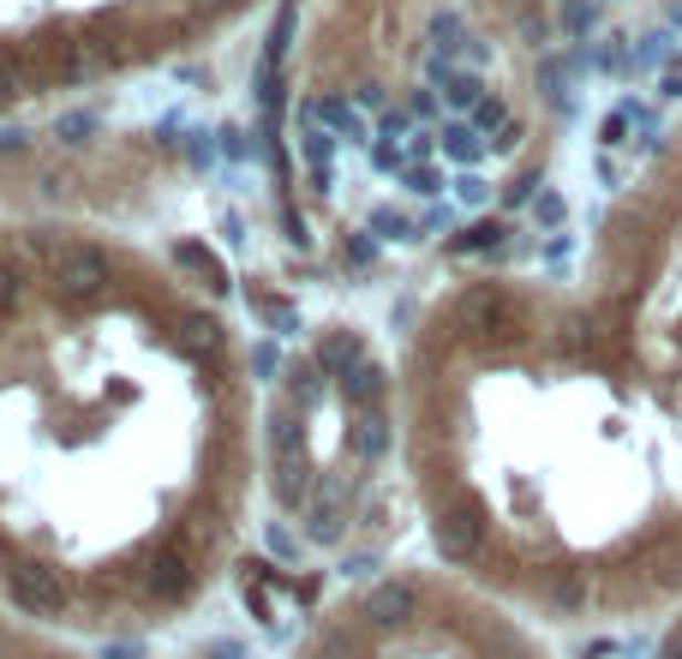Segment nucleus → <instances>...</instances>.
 <instances>
[{
    "label": "nucleus",
    "instance_id": "f257e3e1",
    "mask_svg": "<svg viewBox=\"0 0 682 659\" xmlns=\"http://www.w3.org/2000/svg\"><path fill=\"white\" fill-rule=\"evenodd\" d=\"M180 282L0 234V606L72 641L192 618L246 534V360Z\"/></svg>",
    "mask_w": 682,
    "mask_h": 659
},
{
    "label": "nucleus",
    "instance_id": "f03ea898",
    "mask_svg": "<svg viewBox=\"0 0 682 659\" xmlns=\"http://www.w3.org/2000/svg\"><path fill=\"white\" fill-rule=\"evenodd\" d=\"M402 444V390L360 330L330 325L276 365L264 414L270 516L311 552H341L383 509V467Z\"/></svg>",
    "mask_w": 682,
    "mask_h": 659
},
{
    "label": "nucleus",
    "instance_id": "7ed1b4c3",
    "mask_svg": "<svg viewBox=\"0 0 682 659\" xmlns=\"http://www.w3.org/2000/svg\"><path fill=\"white\" fill-rule=\"evenodd\" d=\"M288 659H551L527 611L450 564H383L306 618Z\"/></svg>",
    "mask_w": 682,
    "mask_h": 659
},
{
    "label": "nucleus",
    "instance_id": "20e7f679",
    "mask_svg": "<svg viewBox=\"0 0 682 659\" xmlns=\"http://www.w3.org/2000/svg\"><path fill=\"white\" fill-rule=\"evenodd\" d=\"M0 659H91V648L61 636V629L31 624L24 611L0 606Z\"/></svg>",
    "mask_w": 682,
    "mask_h": 659
},
{
    "label": "nucleus",
    "instance_id": "39448f33",
    "mask_svg": "<svg viewBox=\"0 0 682 659\" xmlns=\"http://www.w3.org/2000/svg\"><path fill=\"white\" fill-rule=\"evenodd\" d=\"M300 121L306 126H318V132H330V138H360L365 132V114H360V102H348V96H311L306 109H300Z\"/></svg>",
    "mask_w": 682,
    "mask_h": 659
},
{
    "label": "nucleus",
    "instance_id": "423d86ee",
    "mask_svg": "<svg viewBox=\"0 0 682 659\" xmlns=\"http://www.w3.org/2000/svg\"><path fill=\"white\" fill-rule=\"evenodd\" d=\"M437 156H443V163H455V168H473L479 156H492V138H485V132H473V121L462 114V121H450V126L437 132Z\"/></svg>",
    "mask_w": 682,
    "mask_h": 659
},
{
    "label": "nucleus",
    "instance_id": "0eeeda50",
    "mask_svg": "<svg viewBox=\"0 0 682 659\" xmlns=\"http://www.w3.org/2000/svg\"><path fill=\"white\" fill-rule=\"evenodd\" d=\"M485 96L492 91L479 84V72H450V79H443V109H455V114H473Z\"/></svg>",
    "mask_w": 682,
    "mask_h": 659
},
{
    "label": "nucleus",
    "instance_id": "6e6552de",
    "mask_svg": "<svg viewBox=\"0 0 682 659\" xmlns=\"http://www.w3.org/2000/svg\"><path fill=\"white\" fill-rule=\"evenodd\" d=\"M557 24H562V37L587 42L592 31H599V0H562V7H557Z\"/></svg>",
    "mask_w": 682,
    "mask_h": 659
},
{
    "label": "nucleus",
    "instance_id": "1a4fd4ad",
    "mask_svg": "<svg viewBox=\"0 0 682 659\" xmlns=\"http://www.w3.org/2000/svg\"><path fill=\"white\" fill-rule=\"evenodd\" d=\"M450 204H462V210H485V204H492V181H485L479 168H462L450 181Z\"/></svg>",
    "mask_w": 682,
    "mask_h": 659
},
{
    "label": "nucleus",
    "instance_id": "9d476101",
    "mask_svg": "<svg viewBox=\"0 0 682 659\" xmlns=\"http://www.w3.org/2000/svg\"><path fill=\"white\" fill-rule=\"evenodd\" d=\"M592 66L611 72V79H629V72H634V49H629V37H604L599 49H592Z\"/></svg>",
    "mask_w": 682,
    "mask_h": 659
},
{
    "label": "nucleus",
    "instance_id": "9b49d317",
    "mask_svg": "<svg viewBox=\"0 0 682 659\" xmlns=\"http://www.w3.org/2000/svg\"><path fill=\"white\" fill-rule=\"evenodd\" d=\"M467 121H473V132H485V138H503V132L515 126V121H509V102H503V96H485L479 109L467 114Z\"/></svg>",
    "mask_w": 682,
    "mask_h": 659
},
{
    "label": "nucleus",
    "instance_id": "f8f14e48",
    "mask_svg": "<svg viewBox=\"0 0 682 659\" xmlns=\"http://www.w3.org/2000/svg\"><path fill=\"white\" fill-rule=\"evenodd\" d=\"M676 61V37L671 31H647L641 49H634V66H671Z\"/></svg>",
    "mask_w": 682,
    "mask_h": 659
},
{
    "label": "nucleus",
    "instance_id": "ddd939ff",
    "mask_svg": "<svg viewBox=\"0 0 682 659\" xmlns=\"http://www.w3.org/2000/svg\"><path fill=\"white\" fill-rule=\"evenodd\" d=\"M629 126H634V109L622 102V109H611V114L599 121V144H604V151H617V144L629 138Z\"/></svg>",
    "mask_w": 682,
    "mask_h": 659
},
{
    "label": "nucleus",
    "instance_id": "4468645a",
    "mask_svg": "<svg viewBox=\"0 0 682 659\" xmlns=\"http://www.w3.org/2000/svg\"><path fill=\"white\" fill-rule=\"evenodd\" d=\"M533 193H539V174H515V181L497 193V204L503 210H521V204H533Z\"/></svg>",
    "mask_w": 682,
    "mask_h": 659
},
{
    "label": "nucleus",
    "instance_id": "2eb2a0df",
    "mask_svg": "<svg viewBox=\"0 0 682 659\" xmlns=\"http://www.w3.org/2000/svg\"><path fill=\"white\" fill-rule=\"evenodd\" d=\"M515 31H521V42H527V49H539V42L551 37V24H545V12L521 7V12H515Z\"/></svg>",
    "mask_w": 682,
    "mask_h": 659
},
{
    "label": "nucleus",
    "instance_id": "dca6fc26",
    "mask_svg": "<svg viewBox=\"0 0 682 659\" xmlns=\"http://www.w3.org/2000/svg\"><path fill=\"white\" fill-rule=\"evenodd\" d=\"M533 216H539V223H545V228H557V223H562V216H569V204H562L557 193H539V198H533Z\"/></svg>",
    "mask_w": 682,
    "mask_h": 659
},
{
    "label": "nucleus",
    "instance_id": "f3484780",
    "mask_svg": "<svg viewBox=\"0 0 682 659\" xmlns=\"http://www.w3.org/2000/svg\"><path fill=\"white\" fill-rule=\"evenodd\" d=\"M24 91V79H19V66H12V54H0V109H7L12 96Z\"/></svg>",
    "mask_w": 682,
    "mask_h": 659
},
{
    "label": "nucleus",
    "instance_id": "a211bd4d",
    "mask_svg": "<svg viewBox=\"0 0 682 659\" xmlns=\"http://www.w3.org/2000/svg\"><path fill=\"white\" fill-rule=\"evenodd\" d=\"M407 121L413 114H402V109H378V138H402Z\"/></svg>",
    "mask_w": 682,
    "mask_h": 659
},
{
    "label": "nucleus",
    "instance_id": "6ab92c4d",
    "mask_svg": "<svg viewBox=\"0 0 682 659\" xmlns=\"http://www.w3.org/2000/svg\"><path fill=\"white\" fill-rule=\"evenodd\" d=\"M91 126H96V121H91V114H66V121H61V126H54V132H61V138H66V144H79V138H91Z\"/></svg>",
    "mask_w": 682,
    "mask_h": 659
},
{
    "label": "nucleus",
    "instance_id": "aec40b11",
    "mask_svg": "<svg viewBox=\"0 0 682 659\" xmlns=\"http://www.w3.org/2000/svg\"><path fill=\"white\" fill-rule=\"evenodd\" d=\"M659 96H664V102H682V72H676V66L659 79Z\"/></svg>",
    "mask_w": 682,
    "mask_h": 659
},
{
    "label": "nucleus",
    "instance_id": "412c9836",
    "mask_svg": "<svg viewBox=\"0 0 682 659\" xmlns=\"http://www.w3.org/2000/svg\"><path fill=\"white\" fill-rule=\"evenodd\" d=\"M599 181H604V186H617V181H622V168L611 163V156H599Z\"/></svg>",
    "mask_w": 682,
    "mask_h": 659
},
{
    "label": "nucleus",
    "instance_id": "4be33fe9",
    "mask_svg": "<svg viewBox=\"0 0 682 659\" xmlns=\"http://www.w3.org/2000/svg\"><path fill=\"white\" fill-rule=\"evenodd\" d=\"M671 24H682V0H676V7H671Z\"/></svg>",
    "mask_w": 682,
    "mask_h": 659
},
{
    "label": "nucleus",
    "instance_id": "5701e85b",
    "mask_svg": "<svg viewBox=\"0 0 682 659\" xmlns=\"http://www.w3.org/2000/svg\"><path fill=\"white\" fill-rule=\"evenodd\" d=\"M521 7H527V0H521Z\"/></svg>",
    "mask_w": 682,
    "mask_h": 659
},
{
    "label": "nucleus",
    "instance_id": "b1692460",
    "mask_svg": "<svg viewBox=\"0 0 682 659\" xmlns=\"http://www.w3.org/2000/svg\"><path fill=\"white\" fill-rule=\"evenodd\" d=\"M599 7H604V0H599Z\"/></svg>",
    "mask_w": 682,
    "mask_h": 659
}]
</instances>
